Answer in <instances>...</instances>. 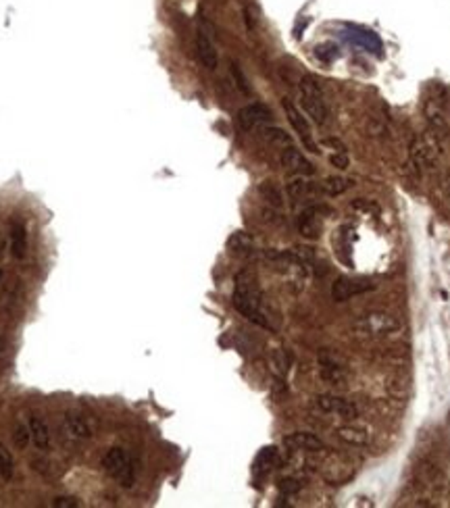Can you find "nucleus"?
<instances>
[{
	"label": "nucleus",
	"mask_w": 450,
	"mask_h": 508,
	"mask_svg": "<svg viewBox=\"0 0 450 508\" xmlns=\"http://www.w3.org/2000/svg\"><path fill=\"white\" fill-rule=\"evenodd\" d=\"M231 304L234 309L246 317L248 321H253L258 327H265V329H273L271 325V317H269V311L265 307V296L258 287L257 277L251 273V271H240L236 275V286H234V294H231Z\"/></svg>",
	"instance_id": "f257e3e1"
},
{
	"label": "nucleus",
	"mask_w": 450,
	"mask_h": 508,
	"mask_svg": "<svg viewBox=\"0 0 450 508\" xmlns=\"http://www.w3.org/2000/svg\"><path fill=\"white\" fill-rule=\"evenodd\" d=\"M300 90V104L304 109V113L313 119V123L317 126H327L329 123V106L325 102L322 88L317 84V79L313 75H304L298 84Z\"/></svg>",
	"instance_id": "f03ea898"
},
{
	"label": "nucleus",
	"mask_w": 450,
	"mask_h": 508,
	"mask_svg": "<svg viewBox=\"0 0 450 508\" xmlns=\"http://www.w3.org/2000/svg\"><path fill=\"white\" fill-rule=\"evenodd\" d=\"M400 329V323L398 319L392 317L390 313L384 311H371V313H365L356 319L353 323V331L361 338H386L392 336Z\"/></svg>",
	"instance_id": "7ed1b4c3"
},
{
	"label": "nucleus",
	"mask_w": 450,
	"mask_h": 508,
	"mask_svg": "<svg viewBox=\"0 0 450 508\" xmlns=\"http://www.w3.org/2000/svg\"><path fill=\"white\" fill-rule=\"evenodd\" d=\"M102 469L104 473L115 479L119 485L124 487H131L133 485V477H136V469H133V460L128 454L126 448H111L106 450V454L102 456Z\"/></svg>",
	"instance_id": "20e7f679"
},
{
	"label": "nucleus",
	"mask_w": 450,
	"mask_h": 508,
	"mask_svg": "<svg viewBox=\"0 0 450 508\" xmlns=\"http://www.w3.org/2000/svg\"><path fill=\"white\" fill-rule=\"evenodd\" d=\"M440 157V144H438V136L436 133H427V136H419L411 144V159L417 165L419 169H432L436 167Z\"/></svg>",
	"instance_id": "39448f33"
},
{
	"label": "nucleus",
	"mask_w": 450,
	"mask_h": 508,
	"mask_svg": "<svg viewBox=\"0 0 450 508\" xmlns=\"http://www.w3.org/2000/svg\"><path fill=\"white\" fill-rule=\"evenodd\" d=\"M284 111H286V117H288L290 126L292 129L296 131V136L300 138V142H302V146L309 150V153H319V146H317V142H315V138H313V129L309 126V121H307V117L296 109V104L288 100V98H284Z\"/></svg>",
	"instance_id": "423d86ee"
},
{
	"label": "nucleus",
	"mask_w": 450,
	"mask_h": 508,
	"mask_svg": "<svg viewBox=\"0 0 450 508\" xmlns=\"http://www.w3.org/2000/svg\"><path fill=\"white\" fill-rule=\"evenodd\" d=\"M273 119V113L267 104H260V102H253V104H246L244 109H240L238 113V126L244 131H253L257 127L267 126L269 121Z\"/></svg>",
	"instance_id": "0eeeda50"
},
{
	"label": "nucleus",
	"mask_w": 450,
	"mask_h": 508,
	"mask_svg": "<svg viewBox=\"0 0 450 508\" xmlns=\"http://www.w3.org/2000/svg\"><path fill=\"white\" fill-rule=\"evenodd\" d=\"M375 289V284L369 282V280H361V277H338L336 284L331 286V296L336 302H344L353 296H358V294H365V292H371Z\"/></svg>",
	"instance_id": "6e6552de"
},
{
	"label": "nucleus",
	"mask_w": 450,
	"mask_h": 508,
	"mask_svg": "<svg viewBox=\"0 0 450 508\" xmlns=\"http://www.w3.org/2000/svg\"><path fill=\"white\" fill-rule=\"evenodd\" d=\"M315 407L327 414H338L342 419H354L358 411L351 400L340 398V396H331V394H323L315 398Z\"/></svg>",
	"instance_id": "1a4fd4ad"
},
{
	"label": "nucleus",
	"mask_w": 450,
	"mask_h": 508,
	"mask_svg": "<svg viewBox=\"0 0 450 508\" xmlns=\"http://www.w3.org/2000/svg\"><path fill=\"white\" fill-rule=\"evenodd\" d=\"M196 57H198V61L202 63V67L209 69V71L217 69V65H219L217 46H215L213 38L209 35V32H207L204 28H200V30L196 32Z\"/></svg>",
	"instance_id": "9d476101"
},
{
	"label": "nucleus",
	"mask_w": 450,
	"mask_h": 508,
	"mask_svg": "<svg viewBox=\"0 0 450 508\" xmlns=\"http://www.w3.org/2000/svg\"><path fill=\"white\" fill-rule=\"evenodd\" d=\"M323 213H327L325 206H307L298 215V231L304 238H317L323 227Z\"/></svg>",
	"instance_id": "9b49d317"
},
{
	"label": "nucleus",
	"mask_w": 450,
	"mask_h": 508,
	"mask_svg": "<svg viewBox=\"0 0 450 508\" xmlns=\"http://www.w3.org/2000/svg\"><path fill=\"white\" fill-rule=\"evenodd\" d=\"M280 159H282V165L296 175H313L315 173V167L311 165V160L307 159L294 144L282 148Z\"/></svg>",
	"instance_id": "f8f14e48"
},
{
	"label": "nucleus",
	"mask_w": 450,
	"mask_h": 508,
	"mask_svg": "<svg viewBox=\"0 0 450 508\" xmlns=\"http://www.w3.org/2000/svg\"><path fill=\"white\" fill-rule=\"evenodd\" d=\"M9 242H11V254L17 260H23L28 254V229L26 223L15 219L11 221V229H9Z\"/></svg>",
	"instance_id": "ddd939ff"
},
{
	"label": "nucleus",
	"mask_w": 450,
	"mask_h": 508,
	"mask_svg": "<svg viewBox=\"0 0 450 508\" xmlns=\"http://www.w3.org/2000/svg\"><path fill=\"white\" fill-rule=\"evenodd\" d=\"M319 365H322V377L327 383H331V385H344L346 383V371L338 363L336 356L323 352L322 356H319Z\"/></svg>",
	"instance_id": "4468645a"
},
{
	"label": "nucleus",
	"mask_w": 450,
	"mask_h": 508,
	"mask_svg": "<svg viewBox=\"0 0 450 508\" xmlns=\"http://www.w3.org/2000/svg\"><path fill=\"white\" fill-rule=\"evenodd\" d=\"M284 444L292 448V450H300V452H323L325 444L317 436L307 434V431H296L284 438Z\"/></svg>",
	"instance_id": "2eb2a0df"
},
{
	"label": "nucleus",
	"mask_w": 450,
	"mask_h": 508,
	"mask_svg": "<svg viewBox=\"0 0 450 508\" xmlns=\"http://www.w3.org/2000/svg\"><path fill=\"white\" fill-rule=\"evenodd\" d=\"M63 423L65 431H67L71 438H75V440H90V438H92V429H90V425L84 421L82 414L67 413L65 414Z\"/></svg>",
	"instance_id": "dca6fc26"
},
{
	"label": "nucleus",
	"mask_w": 450,
	"mask_h": 508,
	"mask_svg": "<svg viewBox=\"0 0 450 508\" xmlns=\"http://www.w3.org/2000/svg\"><path fill=\"white\" fill-rule=\"evenodd\" d=\"M425 115H427V119H429V126L434 129V133L440 138H444L446 133H449V121H446V117H444V111H442V106L438 104V102H434V100H429L427 102V106H425Z\"/></svg>",
	"instance_id": "f3484780"
},
{
	"label": "nucleus",
	"mask_w": 450,
	"mask_h": 508,
	"mask_svg": "<svg viewBox=\"0 0 450 508\" xmlns=\"http://www.w3.org/2000/svg\"><path fill=\"white\" fill-rule=\"evenodd\" d=\"M28 427H30L32 442L35 444V448H40V450H48V446H50V431H48L46 421L33 414V416H30Z\"/></svg>",
	"instance_id": "a211bd4d"
},
{
	"label": "nucleus",
	"mask_w": 450,
	"mask_h": 508,
	"mask_svg": "<svg viewBox=\"0 0 450 508\" xmlns=\"http://www.w3.org/2000/svg\"><path fill=\"white\" fill-rule=\"evenodd\" d=\"M338 438L342 442H346L349 446H367L369 444V434L363 429V427H356V425H344V427H338Z\"/></svg>",
	"instance_id": "6ab92c4d"
},
{
	"label": "nucleus",
	"mask_w": 450,
	"mask_h": 508,
	"mask_svg": "<svg viewBox=\"0 0 450 508\" xmlns=\"http://www.w3.org/2000/svg\"><path fill=\"white\" fill-rule=\"evenodd\" d=\"M260 136H263V140H265V142H269V144L278 146L280 150L292 144V138H290L284 129H280V127L263 126L260 127Z\"/></svg>",
	"instance_id": "aec40b11"
},
{
	"label": "nucleus",
	"mask_w": 450,
	"mask_h": 508,
	"mask_svg": "<svg viewBox=\"0 0 450 508\" xmlns=\"http://www.w3.org/2000/svg\"><path fill=\"white\" fill-rule=\"evenodd\" d=\"M353 184V180H346V177H338V175H336V177L323 180V184H319V188H322L323 194H327V196H340V194H344V192L349 190Z\"/></svg>",
	"instance_id": "412c9836"
},
{
	"label": "nucleus",
	"mask_w": 450,
	"mask_h": 508,
	"mask_svg": "<svg viewBox=\"0 0 450 508\" xmlns=\"http://www.w3.org/2000/svg\"><path fill=\"white\" fill-rule=\"evenodd\" d=\"M278 465V450L271 446V448H263L260 452H258L257 460H255V471L257 473H267V471H271L273 467Z\"/></svg>",
	"instance_id": "4be33fe9"
},
{
	"label": "nucleus",
	"mask_w": 450,
	"mask_h": 508,
	"mask_svg": "<svg viewBox=\"0 0 450 508\" xmlns=\"http://www.w3.org/2000/svg\"><path fill=\"white\" fill-rule=\"evenodd\" d=\"M227 248L234 254H251L253 253V240H251V236H246L244 231H236V233L227 240Z\"/></svg>",
	"instance_id": "5701e85b"
},
{
	"label": "nucleus",
	"mask_w": 450,
	"mask_h": 508,
	"mask_svg": "<svg viewBox=\"0 0 450 508\" xmlns=\"http://www.w3.org/2000/svg\"><path fill=\"white\" fill-rule=\"evenodd\" d=\"M313 192H322V188L313 186L311 182H304V180H296V182H292L288 186V194L292 198H307Z\"/></svg>",
	"instance_id": "b1692460"
},
{
	"label": "nucleus",
	"mask_w": 450,
	"mask_h": 508,
	"mask_svg": "<svg viewBox=\"0 0 450 508\" xmlns=\"http://www.w3.org/2000/svg\"><path fill=\"white\" fill-rule=\"evenodd\" d=\"M15 473V463H13V456H11V452L4 448V446L0 444V477L4 479V481H9L11 477Z\"/></svg>",
	"instance_id": "393cba45"
},
{
	"label": "nucleus",
	"mask_w": 450,
	"mask_h": 508,
	"mask_svg": "<svg viewBox=\"0 0 450 508\" xmlns=\"http://www.w3.org/2000/svg\"><path fill=\"white\" fill-rule=\"evenodd\" d=\"M30 440H32L30 427H26L23 423H19V425L15 427V434H13V442H15V446H17L19 450H26L28 444H30Z\"/></svg>",
	"instance_id": "a878e982"
},
{
	"label": "nucleus",
	"mask_w": 450,
	"mask_h": 508,
	"mask_svg": "<svg viewBox=\"0 0 450 508\" xmlns=\"http://www.w3.org/2000/svg\"><path fill=\"white\" fill-rule=\"evenodd\" d=\"M260 194H263V198H267V202H271L273 206H282V194H280V190H278L271 182H265V184L260 186Z\"/></svg>",
	"instance_id": "bb28decb"
},
{
	"label": "nucleus",
	"mask_w": 450,
	"mask_h": 508,
	"mask_svg": "<svg viewBox=\"0 0 450 508\" xmlns=\"http://www.w3.org/2000/svg\"><path fill=\"white\" fill-rule=\"evenodd\" d=\"M229 71H231V77L236 79V84H238V88L244 92V94H248L251 92V88H248V79L244 77V73H242V69H240V65L238 63H229Z\"/></svg>",
	"instance_id": "cd10ccee"
},
{
	"label": "nucleus",
	"mask_w": 450,
	"mask_h": 508,
	"mask_svg": "<svg viewBox=\"0 0 450 508\" xmlns=\"http://www.w3.org/2000/svg\"><path fill=\"white\" fill-rule=\"evenodd\" d=\"M300 487H302V483H300L298 479H294V477H286V479L280 481V490H282L284 494H296Z\"/></svg>",
	"instance_id": "c85d7f7f"
},
{
	"label": "nucleus",
	"mask_w": 450,
	"mask_h": 508,
	"mask_svg": "<svg viewBox=\"0 0 450 508\" xmlns=\"http://www.w3.org/2000/svg\"><path fill=\"white\" fill-rule=\"evenodd\" d=\"M53 507L55 508H79L82 507V502H79L77 498H73V496H59V498H55V500H53Z\"/></svg>",
	"instance_id": "c756f323"
},
{
	"label": "nucleus",
	"mask_w": 450,
	"mask_h": 508,
	"mask_svg": "<svg viewBox=\"0 0 450 508\" xmlns=\"http://www.w3.org/2000/svg\"><path fill=\"white\" fill-rule=\"evenodd\" d=\"M329 162L336 167V169H340V171H344V169H349V165H351V160L346 157V150H340V153H334L331 157H329Z\"/></svg>",
	"instance_id": "7c9ffc66"
},
{
	"label": "nucleus",
	"mask_w": 450,
	"mask_h": 508,
	"mask_svg": "<svg viewBox=\"0 0 450 508\" xmlns=\"http://www.w3.org/2000/svg\"><path fill=\"white\" fill-rule=\"evenodd\" d=\"M2 348H4V340H2V336H0V352H2Z\"/></svg>",
	"instance_id": "2f4dec72"
},
{
	"label": "nucleus",
	"mask_w": 450,
	"mask_h": 508,
	"mask_svg": "<svg viewBox=\"0 0 450 508\" xmlns=\"http://www.w3.org/2000/svg\"><path fill=\"white\" fill-rule=\"evenodd\" d=\"M0 280H2V271H0Z\"/></svg>",
	"instance_id": "473e14b6"
}]
</instances>
